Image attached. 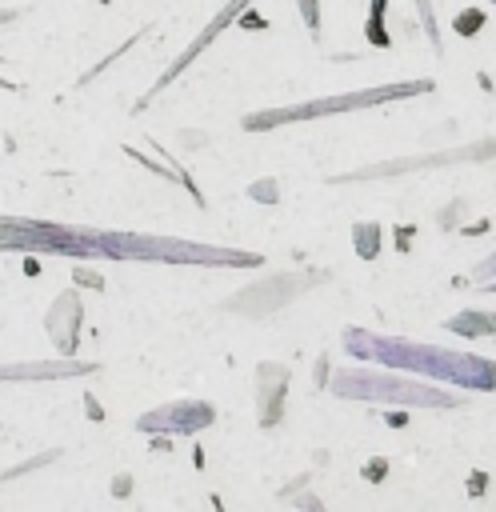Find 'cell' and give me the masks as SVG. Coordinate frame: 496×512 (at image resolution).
Here are the masks:
<instances>
[{
	"mask_svg": "<svg viewBox=\"0 0 496 512\" xmlns=\"http://www.w3.org/2000/svg\"><path fill=\"white\" fill-rule=\"evenodd\" d=\"M0 248H12V252H72V256H92V232H72L64 224H44V220L0 216Z\"/></svg>",
	"mask_w": 496,
	"mask_h": 512,
	"instance_id": "6da1fadb",
	"label": "cell"
},
{
	"mask_svg": "<svg viewBox=\"0 0 496 512\" xmlns=\"http://www.w3.org/2000/svg\"><path fill=\"white\" fill-rule=\"evenodd\" d=\"M412 92H432V80H412V84H392V88H376V92H360V96H348V100H324V104H308V108H280V112H264V116H248L244 128L248 132H260L268 124H280V120H292V116H312V112H336V108H348V104H372V100H392V96H412Z\"/></svg>",
	"mask_w": 496,
	"mask_h": 512,
	"instance_id": "7a4b0ae2",
	"label": "cell"
},
{
	"mask_svg": "<svg viewBox=\"0 0 496 512\" xmlns=\"http://www.w3.org/2000/svg\"><path fill=\"white\" fill-rule=\"evenodd\" d=\"M96 364H80V360H28V364H0V384H24V380H64V376H84Z\"/></svg>",
	"mask_w": 496,
	"mask_h": 512,
	"instance_id": "3957f363",
	"label": "cell"
},
{
	"mask_svg": "<svg viewBox=\"0 0 496 512\" xmlns=\"http://www.w3.org/2000/svg\"><path fill=\"white\" fill-rule=\"evenodd\" d=\"M48 332H52V340H56L60 352H72V348H76V332H80V300H76V292H64V296L52 304V312H48Z\"/></svg>",
	"mask_w": 496,
	"mask_h": 512,
	"instance_id": "277c9868",
	"label": "cell"
},
{
	"mask_svg": "<svg viewBox=\"0 0 496 512\" xmlns=\"http://www.w3.org/2000/svg\"><path fill=\"white\" fill-rule=\"evenodd\" d=\"M204 424H212V408L208 404H172V408L148 412L140 420L144 432L148 428H180V432H188V428H204Z\"/></svg>",
	"mask_w": 496,
	"mask_h": 512,
	"instance_id": "5b68a950",
	"label": "cell"
},
{
	"mask_svg": "<svg viewBox=\"0 0 496 512\" xmlns=\"http://www.w3.org/2000/svg\"><path fill=\"white\" fill-rule=\"evenodd\" d=\"M244 4H248V0H232V8H224V12H220V16H216L208 28H204V36H200L196 44H188V52H184V56H180V60H176V64H172L164 76H160V84H156V88H164V84H168L176 72H184V68H188V60H192V56H196V52H200V48H204V44H208V40H212V36H216L224 24H228V20H232V12H236V8H244ZM156 88H152V92H156Z\"/></svg>",
	"mask_w": 496,
	"mask_h": 512,
	"instance_id": "8992f818",
	"label": "cell"
},
{
	"mask_svg": "<svg viewBox=\"0 0 496 512\" xmlns=\"http://www.w3.org/2000/svg\"><path fill=\"white\" fill-rule=\"evenodd\" d=\"M296 4H300V12H304L308 28H320V12H316V0H296Z\"/></svg>",
	"mask_w": 496,
	"mask_h": 512,
	"instance_id": "52a82bcc",
	"label": "cell"
},
{
	"mask_svg": "<svg viewBox=\"0 0 496 512\" xmlns=\"http://www.w3.org/2000/svg\"><path fill=\"white\" fill-rule=\"evenodd\" d=\"M360 248H364V256H372V252H376V228H368V232L360 236Z\"/></svg>",
	"mask_w": 496,
	"mask_h": 512,
	"instance_id": "ba28073f",
	"label": "cell"
},
{
	"mask_svg": "<svg viewBox=\"0 0 496 512\" xmlns=\"http://www.w3.org/2000/svg\"><path fill=\"white\" fill-rule=\"evenodd\" d=\"M12 16H16V12H12V8H4V12H0V24H4V20H12Z\"/></svg>",
	"mask_w": 496,
	"mask_h": 512,
	"instance_id": "9c48e42d",
	"label": "cell"
}]
</instances>
